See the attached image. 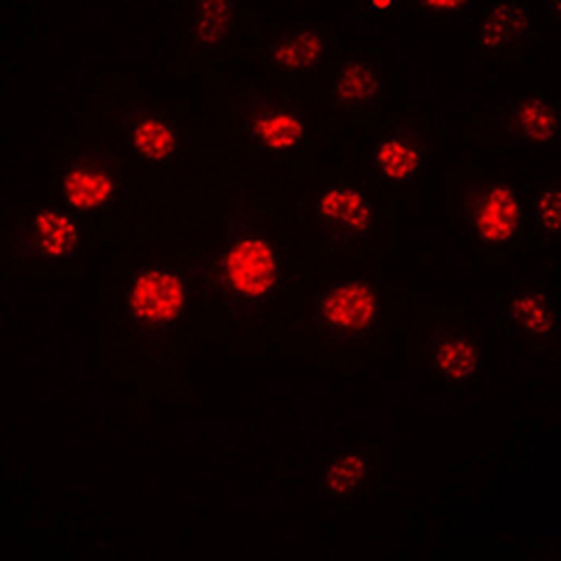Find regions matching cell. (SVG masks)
<instances>
[{"instance_id":"cell-1","label":"cell","mask_w":561,"mask_h":561,"mask_svg":"<svg viewBox=\"0 0 561 561\" xmlns=\"http://www.w3.org/2000/svg\"><path fill=\"white\" fill-rule=\"evenodd\" d=\"M185 303L180 279L166 270H150L135 281L130 307L138 318L153 323L170 321L182 311Z\"/></svg>"},{"instance_id":"cell-2","label":"cell","mask_w":561,"mask_h":561,"mask_svg":"<svg viewBox=\"0 0 561 561\" xmlns=\"http://www.w3.org/2000/svg\"><path fill=\"white\" fill-rule=\"evenodd\" d=\"M227 273L236 291L246 295L265 294L275 283V255L263 241L247 239L228 255Z\"/></svg>"},{"instance_id":"cell-3","label":"cell","mask_w":561,"mask_h":561,"mask_svg":"<svg viewBox=\"0 0 561 561\" xmlns=\"http://www.w3.org/2000/svg\"><path fill=\"white\" fill-rule=\"evenodd\" d=\"M324 316L334 326L360 329L374 316L376 302L368 287L350 283L327 295L323 305Z\"/></svg>"},{"instance_id":"cell-4","label":"cell","mask_w":561,"mask_h":561,"mask_svg":"<svg viewBox=\"0 0 561 561\" xmlns=\"http://www.w3.org/2000/svg\"><path fill=\"white\" fill-rule=\"evenodd\" d=\"M518 222L520 209L509 188H494L478 210V231L483 238L493 243H502L513 236Z\"/></svg>"},{"instance_id":"cell-5","label":"cell","mask_w":561,"mask_h":561,"mask_svg":"<svg viewBox=\"0 0 561 561\" xmlns=\"http://www.w3.org/2000/svg\"><path fill=\"white\" fill-rule=\"evenodd\" d=\"M319 207H321V214L329 222L350 230H363L371 222V209L366 199L360 193L348 188L327 191Z\"/></svg>"},{"instance_id":"cell-6","label":"cell","mask_w":561,"mask_h":561,"mask_svg":"<svg viewBox=\"0 0 561 561\" xmlns=\"http://www.w3.org/2000/svg\"><path fill=\"white\" fill-rule=\"evenodd\" d=\"M34 233L42 251L60 257L73 249L77 241L74 223L57 210H44L34 220Z\"/></svg>"},{"instance_id":"cell-7","label":"cell","mask_w":561,"mask_h":561,"mask_svg":"<svg viewBox=\"0 0 561 561\" xmlns=\"http://www.w3.org/2000/svg\"><path fill=\"white\" fill-rule=\"evenodd\" d=\"M65 193L74 207L93 209L108 201L113 193V185L105 175L90 170H76L66 178Z\"/></svg>"},{"instance_id":"cell-8","label":"cell","mask_w":561,"mask_h":561,"mask_svg":"<svg viewBox=\"0 0 561 561\" xmlns=\"http://www.w3.org/2000/svg\"><path fill=\"white\" fill-rule=\"evenodd\" d=\"M323 50V44L318 34L311 31H300L286 37L278 49L275 57L278 63L289 69L307 68L318 60Z\"/></svg>"},{"instance_id":"cell-9","label":"cell","mask_w":561,"mask_h":561,"mask_svg":"<svg viewBox=\"0 0 561 561\" xmlns=\"http://www.w3.org/2000/svg\"><path fill=\"white\" fill-rule=\"evenodd\" d=\"M419 153L408 143L390 140L380 146L377 162L387 177L393 180L409 177L419 167Z\"/></svg>"},{"instance_id":"cell-10","label":"cell","mask_w":561,"mask_h":561,"mask_svg":"<svg viewBox=\"0 0 561 561\" xmlns=\"http://www.w3.org/2000/svg\"><path fill=\"white\" fill-rule=\"evenodd\" d=\"M135 143L146 158L161 161L174 150L175 138L164 122L148 119L135 130Z\"/></svg>"},{"instance_id":"cell-11","label":"cell","mask_w":561,"mask_h":561,"mask_svg":"<svg viewBox=\"0 0 561 561\" xmlns=\"http://www.w3.org/2000/svg\"><path fill=\"white\" fill-rule=\"evenodd\" d=\"M259 137L273 150H284L299 143L302 137V124L289 114H278L259 122Z\"/></svg>"},{"instance_id":"cell-12","label":"cell","mask_w":561,"mask_h":561,"mask_svg":"<svg viewBox=\"0 0 561 561\" xmlns=\"http://www.w3.org/2000/svg\"><path fill=\"white\" fill-rule=\"evenodd\" d=\"M518 126L529 138L537 142H547L555 134L557 122L549 106L541 101H534L521 108L518 113Z\"/></svg>"},{"instance_id":"cell-13","label":"cell","mask_w":561,"mask_h":561,"mask_svg":"<svg viewBox=\"0 0 561 561\" xmlns=\"http://www.w3.org/2000/svg\"><path fill=\"white\" fill-rule=\"evenodd\" d=\"M438 366L446 376L464 379L475 369V353L462 340H449L438 352Z\"/></svg>"},{"instance_id":"cell-14","label":"cell","mask_w":561,"mask_h":561,"mask_svg":"<svg viewBox=\"0 0 561 561\" xmlns=\"http://www.w3.org/2000/svg\"><path fill=\"white\" fill-rule=\"evenodd\" d=\"M379 82L371 68L364 65L350 66L339 81V92L345 100L363 101L376 93Z\"/></svg>"},{"instance_id":"cell-15","label":"cell","mask_w":561,"mask_h":561,"mask_svg":"<svg viewBox=\"0 0 561 561\" xmlns=\"http://www.w3.org/2000/svg\"><path fill=\"white\" fill-rule=\"evenodd\" d=\"M364 465L360 457L347 456L332 465L331 472L327 475V486L332 493H347L360 483L363 477Z\"/></svg>"},{"instance_id":"cell-16","label":"cell","mask_w":561,"mask_h":561,"mask_svg":"<svg viewBox=\"0 0 561 561\" xmlns=\"http://www.w3.org/2000/svg\"><path fill=\"white\" fill-rule=\"evenodd\" d=\"M521 25L520 13L513 9H501L494 12L493 17L489 18L488 23L483 26L481 31V42L488 49H494L497 45L507 39L510 31L517 29Z\"/></svg>"},{"instance_id":"cell-17","label":"cell","mask_w":561,"mask_h":561,"mask_svg":"<svg viewBox=\"0 0 561 561\" xmlns=\"http://www.w3.org/2000/svg\"><path fill=\"white\" fill-rule=\"evenodd\" d=\"M515 313L520 323L534 332V334H545L549 331L550 316L544 303L536 297H523L515 305Z\"/></svg>"},{"instance_id":"cell-18","label":"cell","mask_w":561,"mask_h":561,"mask_svg":"<svg viewBox=\"0 0 561 561\" xmlns=\"http://www.w3.org/2000/svg\"><path fill=\"white\" fill-rule=\"evenodd\" d=\"M537 212L545 227L552 231L560 228V193L555 190H547L537 202Z\"/></svg>"},{"instance_id":"cell-19","label":"cell","mask_w":561,"mask_h":561,"mask_svg":"<svg viewBox=\"0 0 561 561\" xmlns=\"http://www.w3.org/2000/svg\"><path fill=\"white\" fill-rule=\"evenodd\" d=\"M376 5V7H380V9H385V7H388V5H390V2H385V4H374Z\"/></svg>"}]
</instances>
